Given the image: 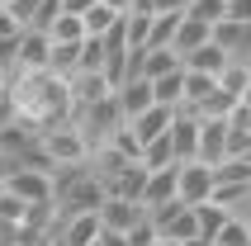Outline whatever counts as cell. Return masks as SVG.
Returning <instances> with one entry per match:
<instances>
[{
	"instance_id": "6da1fadb",
	"label": "cell",
	"mask_w": 251,
	"mask_h": 246,
	"mask_svg": "<svg viewBox=\"0 0 251 246\" xmlns=\"http://www.w3.org/2000/svg\"><path fill=\"white\" fill-rule=\"evenodd\" d=\"M209 194H213V166H204V161L176 166V199L180 204H204Z\"/></svg>"
},
{
	"instance_id": "7a4b0ae2",
	"label": "cell",
	"mask_w": 251,
	"mask_h": 246,
	"mask_svg": "<svg viewBox=\"0 0 251 246\" xmlns=\"http://www.w3.org/2000/svg\"><path fill=\"white\" fill-rule=\"evenodd\" d=\"M5 190L19 194L24 204H52V171H28V166H14V175L5 180Z\"/></svg>"
},
{
	"instance_id": "3957f363",
	"label": "cell",
	"mask_w": 251,
	"mask_h": 246,
	"mask_svg": "<svg viewBox=\"0 0 251 246\" xmlns=\"http://www.w3.org/2000/svg\"><path fill=\"white\" fill-rule=\"evenodd\" d=\"M48 52H52V38H48L43 28H19L14 71H48Z\"/></svg>"
},
{
	"instance_id": "277c9868",
	"label": "cell",
	"mask_w": 251,
	"mask_h": 246,
	"mask_svg": "<svg viewBox=\"0 0 251 246\" xmlns=\"http://www.w3.org/2000/svg\"><path fill=\"white\" fill-rule=\"evenodd\" d=\"M114 95V85L104 81V71H71L67 76V99L71 109H85V104H95V99Z\"/></svg>"
},
{
	"instance_id": "5b68a950",
	"label": "cell",
	"mask_w": 251,
	"mask_h": 246,
	"mask_svg": "<svg viewBox=\"0 0 251 246\" xmlns=\"http://www.w3.org/2000/svg\"><path fill=\"white\" fill-rule=\"evenodd\" d=\"M227 156V123L223 119H199V137H195V161L218 166Z\"/></svg>"
},
{
	"instance_id": "8992f818",
	"label": "cell",
	"mask_w": 251,
	"mask_h": 246,
	"mask_svg": "<svg viewBox=\"0 0 251 246\" xmlns=\"http://www.w3.org/2000/svg\"><path fill=\"white\" fill-rule=\"evenodd\" d=\"M176 166H180V161H176ZM176 166L147 171V180H142V194H138V208H142V213H152V208H161L166 199H176Z\"/></svg>"
},
{
	"instance_id": "52a82bcc",
	"label": "cell",
	"mask_w": 251,
	"mask_h": 246,
	"mask_svg": "<svg viewBox=\"0 0 251 246\" xmlns=\"http://www.w3.org/2000/svg\"><path fill=\"white\" fill-rule=\"evenodd\" d=\"M176 114H180V109H166V104H152V109H142V114H133V119H128V133L138 137V147H147L152 137H161V133L171 128V123H176Z\"/></svg>"
},
{
	"instance_id": "ba28073f",
	"label": "cell",
	"mask_w": 251,
	"mask_h": 246,
	"mask_svg": "<svg viewBox=\"0 0 251 246\" xmlns=\"http://www.w3.org/2000/svg\"><path fill=\"white\" fill-rule=\"evenodd\" d=\"M95 213H100V232H128V227L142 218V208L133 204V199H109V194L100 199Z\"/></svg>"
},
{
	"instance_id": "9c48e42d",
	"label": "cell",
	"mask_w": 251,
	"mask_h": 246,
	"mask_svg": "<svg viewBox=\"0 0 251 246\" xmlns=\"http://www.w3.org/2000/svg\"><path fill=\"white\" fill-rule=\"evenodd\" d=\"M227 62H232V57H227L213 38L204 43V48H195V52H185V57H180V67H185V71H199V76H213V81H218V71H223Z\"/></svg>"
},
{
	"instance_id": "30bf717a",
	"label": "cell",
	"mask_w": 251,
	"mask_h": 246,
	"mask_svg": "<svg viewBox=\"0 0 251 246\" xmlns=\"http://www.w3.org/2000/svg\"><path fill=\"white\" fill-rule=\"evenodd\" d=\"M209 38H213V28H209V24H199V19L180 14V24H176V33H171V52L185 57V52H195V48H204Z\"/></svg>"
},
{
	"instance_id": "8fae6325",
	"label": "cell",
	"mask_w": 251,
	"mask_h": 246,
	"mask_svg": "<svg viewBox=\"0 0 251 246\" xmlns=\"http://www.w3.org/2000/svg\"><path fill=\"white\" fill-rule=\"evenodd\" d=\"M114 99H119V114H124V123L133 119V114H142V109H152V85L142 81H124V85H114Z\"/></svg>"
},
{
	"instance_id": "7c38bea8",
	"label": "cell",
	"mask_w": 251,
	"mask_h": 246,
	"mask_svg": "<svg viewBox=\"0 0 251 246\" xmlns=\"http://www.w3.org/2000/svg\"><path fill=\"white\" fill-rule=\"evenodd\" d=\"M209 204H218L223 213H242L251 204V180H218L209 194Z\"/></svg>"
},
{
	"instance_id": "4fadbf2b",
	"label": "cell",
	"mask_w": 251,
	"mask_h": 246,
	"mask_svg": "<svg viewBox=\"0 0 251 246\" xmlns=\"http://www.w3.org/2000/svg\"><path fill=\"white\" fill-rule=\"evenodd\" d=\"M152 85V104H166V109H180V85H185V67L166 71V76H156Z\"/></svg>"
},
{
	"instance_id": "5bb4252c",
	"label": "cell",
	"mask_w": 251,
	"mask_h": 246,
	"mask_svg": "<svg viewBox=\"0 0 251 246\" xmlns=\"http://www.w3.org/2000/svg\"><path fill=\"white\" fill-rule=\"evenodd\" d=\"M176 67H180V57L171 52V48H147L138 76H142V81H156V76H166V71H176Z\"/></svg>"
},
{
	"instance_id": "9a60e30c",
	"label": "cell",
	"mask_w": 251,
	"mask_h": 246,
	"mask_svg": "<svg viewBox=\"0 0 251 246\" xmlns=\"http://www.w3.org/2000/svg\"><path fill=\"white\" fill-rule=\"evenodd\" d=\"M138 166H142V171H161V166H176V147H171V137H166V133H161V137H152V142L138 151Z\"/></svg>"
},
{
	"instance_id": "2e32d148",
	"label": "cell",
	"mask_w": 251,
	"mask_h": 246,
	"mask_svg": "<svg viewBox=\"0 0 251 246\" xmlns=\"http://www.w3.org/2000/svg\"><path fill=\"white\" fill-rule=\"evenodd\" d=\"M247 85H251V67H247V62H227V67L218 71V90H223L227 99H242Z\"/></svg>"
},
{
	"instance_id": "e0dca14e",
	"label": "cell",
	"mask_w": 251,
	"mask_h": 246,
	"mask_svg": "<svg viewBox=\"0 0 251 246\" xmlns=\"http://www.w3.org/2000/svg\"><path fill=\"white\" fill-rule=\"evenodd\" d=\"M114 24H119V14H114L109 5H100V0H95V5H90L85 14H81V28H85V38H104V33H109Z\"/></svg>"
},
{
	"instance_id": "ac0fdd59",
	"label": "cell",
	"mask_w": 251,
	"mask_h": 246,
	"mask_svg": "<svg viewBox=\"0 0 251 246\" xmlns=\"http://www.w3.org/2000/svg\"><path fill=\"white\" fill-rule=\"evenodd\" d=\"M190 208H195V222H199V242H213V232L227 222V213L218 204H209V199L204 204H190Z\"/></svg>"
},
{
	"instance_id": "d6986e66",
	"label": "cell",
	"mask_w": 251,
	"mask_h": 246,
	"mask_svg": "<svg viewBox=\"0 0 251 246\" xmlns=\"http://www.w3.org/2000/svg\"><path fill=\"white\" fill-rule=\"evenodd\" d=\"M43 33H48L52 43H81V38H85V28H81V14H57V19H52L48 28H43Z\"/></svg>"
},
{
	"instance_id": "ffe728a7",
	"label": "cell",
	"mask_w": 251,
	"mask_h": 246,
	"mask_svg": "<svg viewBox=\"0 0 251 246\" xmlns=\"http://www.w3.org/2000/svg\"><path fill=\"white\" fill-rule=\"evenodd\" d=\"M213 246H251V232H247V222L227 213V222L218 227V232H213Z\"/></svg>"
},
{
	"instance_id": "44dd1931",
	"label": "cell",
	"mask_w": 251,
	"mask_h": 246,
	"mask_svg": "<svg viewBox=\"0 0 251 246\" xmlns=\"http://www.w3.org/2000/svg\"><path fill=\"white\" fill-rule=\"evenodd\" d=\"M185 14L213 28V24H223V0H185Z\"/></svg>"
},
{
	"instance_id": "7402d4cb",
	"label": "cell",
	"mask_w": 251,
	"mask_h": 246,
	"mask_svg": "<svg viewBox=\"0 0 251 246\" xmlns=\"http://www.w3.org/2000/svg\"><path fill=\"white\" fill-rule=\"evenodd\" d=\"M76 71H104V43H100V38H81Z\"/></svg>"
},
{
	"instance_id": "603a6c76",
	"label": "cell",
	"mask_w": 251,
	"mask_h": 246,
	"mask_svg": "<svg viewBox=\"0 0 251 246\" xmlns=\"http://www.w3.org/2000/svg\"><path fill=\"white\" fill-rule=\"evenodd\" d=\"M24 199H19V194H10V190H0V222H14V227H19V222H24Z\"/></svg>"
},
{
	"instance_id": "cb8c5ba5",
	"label": "cell",
	"mask_w": 251,
	"mask_h": 246,
	"mask_svg": "<svg viewBox=\"0 0 251 246\" xmlns=\"http://www.w3.org/2000/svg\"><path fill=\"white\" fill-rule=\"evenodd\" d=\"M223 19L227 24H251V0H223Z\"/></svg>"
},
{
	"instance_id": "d4e9b609",
	"label": "cell",
	"mask_w": 251,
	"mask_h": 246,
	"mask_svg": "<svg viewBox=\"0 0 251 246\" xmlns=\"http://www.w3.org/2000/svg\"><path fill=\"white\" fill-rule=\"evenodd\" d=\"M14 33H19V24H14L5 10H0V38H14Z\"/></svg>"
},
{
	"instance_id": "484cf974",
	"label": "cell",
	"mask_w": 251,
	"mask_h": 246,
	"mask_svg": "<svg viewBox=\"0 0 251 246\" xmlns=\"http://www.w3.org/2000/svg\"><path fill=\"white\" fill-rule=\"evenodd\" d=\"M100 5H109L119 19H124V14H133V0H100Z\"/></svg>"
},
{
	"instance_id": "4316f807",
	"label": "cell",
	"mask_w": 251,
	"mask_h": 246,
	"mask_svg": "<svg viewBox=\"0 0 251 246\" xmlns=\"http://www.w3.org/2000/svg\"><path fill=\"white\" fill-rule=\"evenodd\" d=\"M100 246H128L124 232H100Z\"/></svg>"
},
{
	"instance_id": "83f0119b",
	"label": "cell",
	"mask_w": 251,
	"mask_h": 246,
	"mask_svg": "<svg viewBox=\"0 0 251 246\" xmlns=\"http://www.w3.org/2000/svg\"><path fill=\"white\" fill-rule=\"evenodd\" d=\"M10 175H14V156H5V151H0V185H5Z\"/></svg>"
},
{
	"instance_id": "f1b7e54d",
	"label": "cell",
	"mask_w": 251,
	"mask_h": 246,
	"mask_svg": "<svg viewBox=\"0 0 251 246\" xmlns=\"http://www.w3.org/2000/svg\"><path fill=\"white\" fill-rule=\"evenodd\" d=\"M5 95H10V76L0 71V119H5Z\"/></svg>"
},
{
	"instance_id": "f546056e",
	"label": "cell",
	"mask_w": 251,
	"mask_h": 246,
	"mask_svg": "<svg viewBox=\"0 0 251 246\" xmlns=\"http://www.w3.org/2000/svg\"><path fill=\"white\" fill-rule=\"evenodd\" d=\"M232 218H242V222H247V232H251V204L242 208V213H232Z\"/></svg>"
},
{
	"instance_id": "4dcf8cb0",
	"label": "cell",
	"mask_w": 251,
	"mask_h": 246,
	"mask_svg": "<svg viewBox=\"0 0 251 246\" xmlns=\"http://www.w3.org/2000/svg\"><path fill=\"white\" fill-rule=\"evenodd\" d=\"M5 5H10V0H0V10H5Z\"/></svg>"
},
{
	"instance_id": "1f68e13d",
	"label": "cell",
	"mask_w": 251,
	"mask_h": 246,
	"mask_svg": "<svg viewBox=\"0 0 251 246\" xmlns=\"http://www.w3.org/2000/svg\"><path fill=\"white\" fill-rule=\"evenodd\" d=\"M247 67H251V57H247Z\"/></svg>"
},
{
	"instance_id": "d6a6232c",
	"label": "cell",
	"mask_w": 251,
	"mask_h": 246,
	"mask_svg": "<svg viewBox=\"0 0 251 246\" xmlns=\"http://www.w3.org/2000/svg\"><path fill=\"white\" fill-rule=\"evenodd\" d=\"M0 190H5V185H0Z\"/></svg>"
}]
</instances>
